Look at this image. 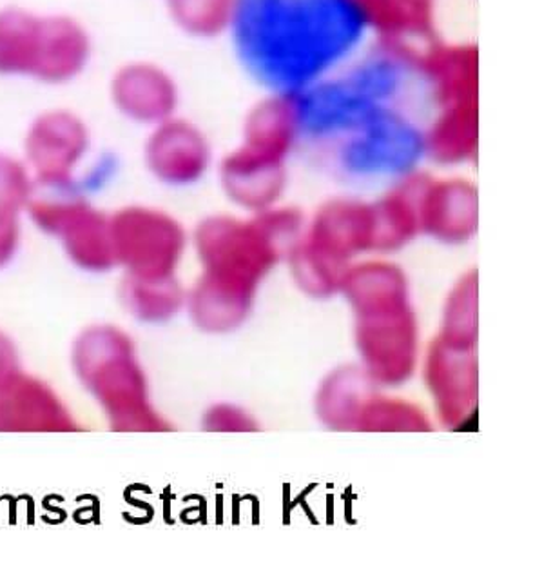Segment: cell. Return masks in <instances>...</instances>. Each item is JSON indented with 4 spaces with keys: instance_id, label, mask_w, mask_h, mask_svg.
I'll use <instances>...</instances> for the list:
<instances>
[{
    "instance_id": "7c38bea8",
    "label": "cell",
    "mask_w": 533,
    "mask_h": 561,
    "mask_svg": "<svg viewBox=\"0 0 533 561\" xmlns=\"http://www.w3.org/2000/svg\"><path fill=\"white\" fill-rule=\"evenodd\" d=\"M35 186L24 160L0 153V218L19 217L35 196Z\"/></svg>"
},
{
    "instance_id": "5b68a950",
    "label": "cell",
    "mask_w": 533,
    "mask_h": 561,
    "mask_svg": "<svg viewBox=\"0 0 533 561\" xmlns=\"http://www.w3.org/2000/svg\"><path fill=\"white\" fill-rule=\"evenodd\" d=\"M26 211L43 233L62 242L68 259L80 270L102 273L117 264L109 218L84 198L33 196Z\"/></svg>"
},
{
    "instance_id": "7a4b0ae2",
    "label": "cell",
    "mask_w": 533,
    "mask_h": 561,
    "mask_svg": "<svg viewBox=\"0 0 533 561\" xmlns=\"http://www.w3.org/2000/svg\"><path fill=\"white\" fill-rule=\"evenodd\" d=\"M225 27L248 79L281 101L358 57L370 32L359 0H231Z\"/></svg>"
},
{
    "instance_id": "3957f363",
    "label": "cell",
    "mask_w": 533,
    "mask_h": 561,
    "mask_svg": "<svg viewBox=\"0 0 533 561\" xmlns=\"http://www.w3.org/2000/svg\"><path fill=\"white\" fill-rule=\"evenodd\" d=\"M88 27L63 13H37L21 5L0 8V77L66 85L91 62Z\"/></svg>"
},
{
    "instance_id": "6da1fadb",
    "label": "cell",
    "mask_w": 533,
    "mask_h": 561,
    "mask_svg": "<svg viewBox=\"0 0 533 561\" xmlns=\"http://www.w3.org/2000/svg\"><path fill=\"white\" fill-rule=\"evenodd\" d=\"M438 104L427 62L402 46H380L289 101L294 137L338 148L359 173L405 170L430 149Z\"/></svg>"
},
{
    "instance_id": "8992f818",
    "label": "cell",
    "mask_w": 533,
    "mask_h": 561,
    "mask_svg": "<svg viewBox=\"0 0 533 561\" xmlns=\"http://www.w3.org/2000/svg\"><path fill=\"white\" fill-rule=\"evenodd\" d=\"M91 148L90 126L68 107L38 113L24 135V164L38 186L68 190Z\"/></svg>"
},
{
    "instance_id": "ba28073f",
    "label": "cell",
    "mask_w": 533,
    "mask_h": 561,
    "mask_svg": "<svg viewBox=\"0 0 533 561\" xmlns=\"http://www.w3.org/2000/svg\"><path fill=\"white\" fill-rule=\"evenodd\" d=\"M79 422L44 380L16 373L0 386V433H77Z\"/></svg>"
},
{
    "instance_id": "4fadbf2b",
    "label": "cell",
    "mask_w": 533,
    "mask_h": 561,
    "mask_svg": "<svg viewBox=\"0 0 533 561\" xmlns=\"http://www.w3.org/2000/svg\"><path fill=\"white\" fill-rule=\"evenodd\" d=\"M229 2L231 0H170V10L185 32L209 35L228 24Z\"/></svg>"
},
{
    "instance_id": "52a82bcc",
    "label": "cell",
    "mask_w": 533,
    "mask_h": 561,
    "mask_svg": "<svg viewBox=\"0 0 533 561\" xmlns=\"http://www.w3.org/2000/svg\"><path fill=\"white\" fill-rule=\"evenodd\" d=\"M117 264L138 278H170L182 253V229L173 218L143 207H126L109 218Z\"/></svg>"
},
{
    "instance_id": "30bf717a",
    "label": "cell",
    "mask_w": 533,
    "mask_h": 561,
    "mask_svg": "<svg viewBox=\"0 0 533 561\" xmlns=\"http://www.w3.org/2000/svg\"><path fill=\"white\" fill-rule=\"evenodd\" d=\"M146 160L153 175L167 184H187L201 175L207 165L206 138L195 126L171 117L154 126Z\"/></svg>"
},
{
    "instance_id": "8fae6325",
    "label": "cell",
    "mask_w": 533,
    "mask_h": 561,
    "mask_svg": "<svg viewBox=\"0 0 533 561\" xmlns=\"http://www.w3.org/2000/svg\"><path fill=\"white\" fill-rule=\"evenodd\" d=\"M129 311L143 320H162L178 308V289L170 278H138L129 275L121 287Z\"/></svg>"
},
{
    "instance_id": "5bb4252c",
    "label": "cell",
    "mask_w": 533,
    "mask_h": 561,
    "mask_svg": "<svg viewBox=\"0 0 533 561\" xmlns=\"http://www.w3.org/2000/svg\"><path fill=\"white\" fill-rule=\"evenodd\" d=\"M21 242L19 217L0 218V270L15 259Z\"/></svg>"
},
{
    "instance_id": "9c48e42d",
    "label": "cell",
    "mask_w": 533,
    "mask_h": 561,
    "mask_svg": "<svg viewBox=\"0 0 533 561\" xmlns=\"http://www.w3.org/2000/svg\"><path fill=\"white\" fill-rule=\"evenodd\" d=\"M113 106L132 123L159 126L175 117L178 90L164 69L149 62L118 68L109 82Z\"/></svg>"
},
{
    "instance_id": "9a60e30c",
    "label": "cell",
    "mask_w": 533,
    "mask_h": 561,
    "mask_svg": "<svg viewBox=\"0 0 533 561\" xmlns=\"http://www.w3.org/2000/svg\"><path fill=\"white\" fill-rule=\"evenodd\" d=\"M19 353L13 342L4 333H0V386L11 380L16 373H21Z\"/></svg>"
},
{
    "instance_id": "277c9868",
    "label": "cell",
    "mask_w": 533,
    "mask_h": 561,
    "mask_svg": "<svg viewBox=\"0 0 533 561\" xmlns=\"http://www.w3.org/2000/svg\"><path fill=\"white\" fill-rule=\"evenodd\" d=\"M73 371L106 413L113 430L159 431L162 420L148 402L146 376L131 340L112 325H93L74 340Z\"/></svg>"
}]
</instances>
